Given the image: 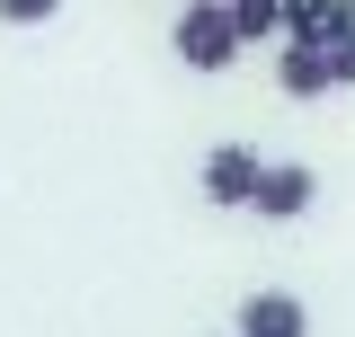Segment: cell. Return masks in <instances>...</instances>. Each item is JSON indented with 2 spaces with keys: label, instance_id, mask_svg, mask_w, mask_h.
I'll return each mask as SVG.
<instances>
[{
  "label": "cell",
  "instance_id": "7a4b0ae2",
  "mask_svg": "<svg viewBox=\"0 0 355 337\" xmlns=\"http://www.w3.org/2000/svg\"><path fill=\"white\" fill-rule=\"evenodd\" d=\"M311 196H320V178H311L302 160H258V196H249V213L293 222V213H311Z\"/></svg>",
  "mask_w": 355,
  "mask_h": 337
},
{
  "label": "cell",
  "instance_id": "277c9868",
  "mask_svg": "<svg viewBox=\"0 0 355 337\" xmlns=\"http://www.w3.org/2000/svg\"><path fill=\"white\" fill-rule=\"evenodd\" d=\"M275 89H284V98H320V89H338V71H329V44H302V36H284Z\"/></svg>",
  "mask_w": 355,
  "mask_h": 337
},
{
  "label": "cell",
  "instance_id": "3957f363",
  "mask_svg": "<svg viewBox=\"0 0 355 337\" xmlns=\"http://www.w3.org/2000/svg\"><path fill=\"white\" fill-rule=\"evenodd\" d=\"M205 196H214V205H249V196H258V151H249V142H214Z\"/></svg>",
  "mask_w": 355,
  "mask_h": 337
},
{
  "label": "cell",
  "instance_id": "9c48e42d",
  "mask_svg": "<svg viewBox=\"0 0 355 337\" xmlns=\"http://www.w3.org/2000/svg\"><path fill=\"white\" fill-rule=\"evenodd\" d=\"M329 71H338V89H355V27L329 44Z\"/></svg>",
  "mask_w": 355,
  "mask_h": 337
},
{
  "label": "cell",
  "instance_id": "6da1fadb",
  "mask_svg": "<svg viewBox=\"0 0 355 337\" xmlns=\"http://www.w3.org/2000/svg\"><path fill=\"white\" fill-rule=\"evenodd\" d=\"M231 53H240L231 9H222V0H187V18H178V62H187V71H231Z\"/></svg>",
  "mask_w": 355,
  "mask_h": 337
},
{
  "label": "cell",
  "instance_id": "52a82bcc",
  "mask_svg": "<svg viewBox=\"0 0 355 337\" xmlns=\"http://www.w3.org/2000/svg\"><path fill=\"white\" fill-rule=\"evenodd\" d=\"M222 9H231L240 44H266V36H284V0H222Z\"/></svg>",
  "mask_w": 355,
  "mask_h": 337
},
{
  "label": "cell",
  "instance_id": "5b68a950",
  "mask_svg": "<svg viewBox=\"0 0 355 337\" xmlns=\"http://www.w3.org/2000/svg\"><path fill=\"white\" fill-rule=\"evenodd\" d=\"M240 337H311V311L293 293H249L240 302Z\"/></svg>",
  "mask_w": 355,
  "mask_h": 337
},
{
  "label": "cell",
  "instance_id": "8992f818",
  "mask_svg": "<svg viewBox=\"0 0 355 337\" xmlns=\"http://www.w3.org/2000/svg\"><path fill=\"white\" fill-rule=\"evenodd\" d=\"M355 27V0H284V36L302 44H338Z\"/></svg>",
  "mask_w": 355,
  "mask_h": 337
},
{
  "label": "cell",
  "instance_id": "ba28073f",
  "mask_svg": "<svg viewBox=\"0 0 355 337\" xmlns=\"http://www.w3.org/2000/svg\"><path fill=\"white\" fill-rule=\"evenodd\" d=\"M53 9H62V0H0V18H9V27H44Z\"/></svg>",
  "mask_w": 355,
  "mask_h": 337
}]
</instances>
